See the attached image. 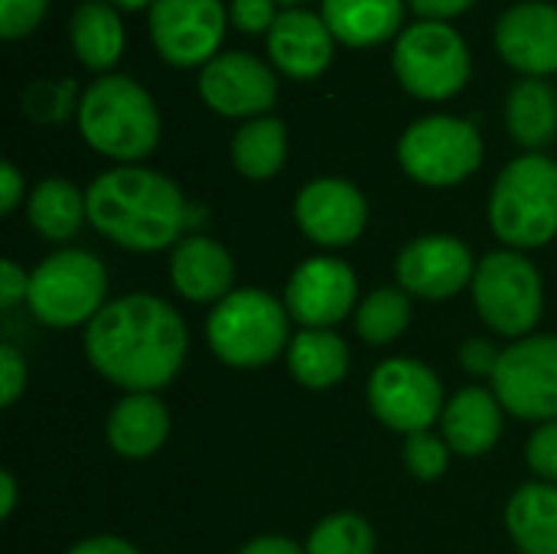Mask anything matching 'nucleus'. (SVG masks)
Segmentation results:
<instances>
[{
  "instance_id": "10",
  "label": "nucleus",
  "mask_w": 557,
  "mask_h": 554,
  "mask_svg": "<svg viewBox=\"0 0 557 554\" xmlns=\"http://www.w3.org/2000/svg\"><path fill=\"white\" fill-rule=\"evenodd\" d=\"M228 7L222 0H153L147 10L150 42L176 69H202L219 56Z\"/></svg>"
},
{
  "instance_id": "5",
  "label": "nucleus",
  "mask_w": 557,
  "mask_h": 554,
  "mask_svg": "<svg viewBox=\"0 0 557 554\" xmlns=\"http://www.w3.org/2000/svg\"><path fill=\"white\" fill-rule=\"evenodd\" d=\"M287 307L268 291H232L215 304L206 336L212 353L235 369H261L274 362L287 346Z\"/></svg>"
},
{
  "instance_id": "9",
  "label": "nucleus",
  "mask_w": 557,
  "mask_h": 554,
  "mask_svg": "<svg viewBox=\"0 0 557 554\" xmlns=\"http://www.w3.org/2000/svg\"><path fill=\"white\" fill-rule=\"evenodd\" d=\"M401 170L421 186H457L483 163V137L476 124L450 114L414 121L398 140Z\"/></svg>"
},
{
  "instance_id": "14",
  "label": "nucleus",
  "mask_w": 557,
  "mask_h": 554,
  "mask_svg": "<svg viewBox=\"0 0 557 554\" xmlns=\"http://www.w3.org/2000/svg\"><path fill=\"white\" fill-rule=\"evenodd\" d=\"M356 274L339 258H307L287 281L284 307L304 330H330L356 307Z\"/></svg>"
},
{
  "instance_id": "22",
  "label": "nucleus",
  "mask_w": 557,
  "mask_h": 554,
  "mask_svg": "<svg viewBox=\"0 0 557 554\" xmlns=\"http://www.w3.org/2000/svg\"><path fill=\"white\" fill-rule=\"evenodd\" d=\"M405 3L408 0H323L320 16L336 42L349 49H372L401 29Z\"/></svg>"
},
{
  "instance_id": "17",
  "label": "nucleus",
  "mask_w": 557,
  "mask_h": 554,
  "mask_svg": "<svg viewBox=\"0 0 557 554\" xmlns=\"http://www.w3.org/2000/svg\"><path fill=\"white\" fill-rule=\"evenodd\" d=\"M496 49L506 65L525 78L557 72V3L525 0L509 7L496 23Z\"/></svg>"
},
{
  "instance_id": "3",
  "label": "nucleus",
  "mask_w": 557,
  "mask_h": 554,
  "mask_svg": "<svg viewBox=\"0 0 557 554\" xmlns=\"http://www.w3.org/2000/svg\"><path fill=\"white\" fill-rule=\"evenodd\" d=\"M78 131L95 153L127 167L157 150L160 111L140 82L108 72L85 88L78 101Z\"/></svg>"
},
{
  "instance_id": "31",
  "label": "nucleus",
  "mask_w": 557,
  "mask_h": 554,
  "mask_svg": "<svg viewBox=\"0 0 557 554\" xmlns=\"http://www.w3.org/2000/svg\"><path fill=\"white\" fill-rule=\"evenodd\" d=\"M75 108V82H36L23 95V111L36 124H62Z\"/></svg>"
},
{
  "instance_id": "21",
  "label": "nucleus",
  "mask_w": 557,
  "mask_h": 554,
  "mask_svg": "<svg viewBox=\"0 0 557 554\" xmlns=\"http://www.w3.org/2000/svg\"><path fill=\"white\" fill-rule=\"evenodd\" d=\"M108 444L114 454L127 460L153 457L166 434H170V415L166 405L153 392H127L108 415Z\"/></svg>"
},
{
  "instance_id": "15",
  "label": "nucleus",
  "mask_w": 557,
  "mask_h": 554,
  "mask_svg": "<svg viewBox=\"0 0 557 554\" xmlns=\"http://www.w3.org/2000/svg\"><path fill=\"white\" fill-rule=\"evenodd\" d=\"M294 216L310 242L323 248H346L366 232L369 202L359 193V186H352L349 180L323 176V180H310L297 193Z\"/></svg>"
},
{
  "instance_id": "20",
  "label": "nucleus",
  "mask_w": 557,
  "mask_h": 554,
  "mask_svg": "<svg viewBox=\"0 0 557 554\" xmlns=\"http://www.w3.org/2000/svg\"><path fill=\"white\" fill-rule=\"evenodd\" d=\"M444 441L460 457H483L503 434V402L480 385L460 389L441 415Z\"/></svg>"
},
{
  "instance_id": "34",
  "label": "nucleus",
  "mask_w": 557,
  "mask_h": 554,
  "mask_svg": "<svg viewBox=\"0 0 557 554\" xmlns=\"http://www.w3.org/2000/svg\"><path fill=\"white\" fill-rule=\"evenodd\" d=\"M277 0H232L228 3V23L242 33H271L277 20Z\"/></svg>"
},
{
  "instance_id": "32",
  "label": "nucleus",
  "mask_w": 557,
  "mask_h": 554,
  "mask_svg": "<svg viewBox=\"0 0 557 554\" xmlns=\"http://www.w3.org/2000/svg\"><path fill=\"white\" fill-rule=\"evenodd\" d=\"M447 464H450V447L444 438H434L431 431H421V434H408L405 441V467L414 480H441L447 473Z\"/></svg>"
},
{
  "instance_id": "12",
  "label": "nucleus",
  "mask_w": 557,
  "mask_h": 554,
  "mask_svg": "<svg viewBox=\"0 0 557 554\" xmlns=\"http://www.w3.org/2000/svg\"><path fill=\"white\" fill-rule=\"evenodd\" d=\"M375 418L398 434H421L444 415V389L434 369L418 359H385L369 379Z\"/></svg>"
},
{
  "instance_id": "18",
  "label": "nucleus",
  "mask_w": 557,
  "mask_h": 554,
  "mask_svg": "<svg viewBox=\"0 0 557 554\" xmlns=\"http://www.w3.org/2000/svg\"><path fill=\"white\" fill-rule=\"evenodd\" d=\"M333 52H336V36L330 33L326 20L304 7L281 10V16L268 33V56L274 69H281L287 78L297 82L320 78L330 69Z\"/></svg>"
},
{
  "instance_id": "33",
  "label": "nucleus",
  "mask_w": 557,
  "mask_h": 554,
  "mask_svg": "<svg viewBox=\"0 0 557 554\" xmlns=\"http://www.w3.org/2000/svg\"><path fill=\"white\" fill-rule=\"evenodd\" d=\"M49 10V0H0V36L20 39L33 33Z\"/></svg>"
},
{
  "instance_id": "35",
  "label": "nucleus",
  "mask_w": 557,
  "mask_h": 554,
  "mask_svg": "<svg viewBox=\"0 0 557 554\" xmlns=\"http://www.w3.org/2000/svg\"><path fill=\"white\" fill-rule=\"evenodd\" d=\"M529 467L545 480L557 483V418L545 421L529 441Z\"/></svg>"
},
{
  "instance_id": "38",
  "label": "nucleus",
  "mask_w": 557,
  "mask_h": 554,
  "mask_svg": "<svg viewBox=\"0 0 557 554\" xmlns=\"http://www.w3.org/2000/svg\"><path fill=\"white\" fill-rule=\"evenodd\" d=\"M26 294H29V274L16 261L7 258L0 264V307L13 310L20 300H26Z\"/></svg>"
},
{
  "instance_id": "39",
  "label": "nucleus",
  "mask_w": 557,
  "mask_h": 554,
  "mask_svg": "<svg viewBox=\"0 0 557 554\" xmlns=\"http://www.w3.org/2000/svg\"><path fill=\"white\" fill-rule=\"evenodd\" d=\"M476 0H408V7L421 16V20H437L447 23L450 16H460L463 10H470Z\"/></svg>"
},
{
  "instance_id": "44",
  "label": "nucleus",
  "mask_w": 557,
  "mask_h": 554,
  "mask_svg": "<svg viewBox=\"0 0 557 554\" xmlns=\"http://www.w3.org/2000/svg\"><path fill=\"white\" fill-rule=\"evenodd\" d=\"M108 3H111L114 10H131V13H134V10H150V7H153V0H108Z\"/></svg>"
},
{
  "instance_id": "2",
  "label": "nucleus",
  "mask_w": 557,
  "mask_h": 554,
  "mask_svg": "<svg viewBox=\"0 0 557 554\" xmlns=\"http://www.w3.org/2000/svg\"><path fill=\"white\" fill-rule=\"evenodd\" d=\"M88 222L127 251H160L180 242L189 225V202L180 186L147 167H114L85 189Z\"/></svg>"
},
{
  "instance_id": "8",
  "label": "nucleus",
  "mask_w": 557,
  "mask_h": 554,
  "mask_svg": "<svg viewBox=\"0 0 557 554\" xmlns=\"http://www.w3.org/2000/svg\"><path fill=\"white\" fill-rule=\"evenodd\" d=\"M473 300L490 330L499 336L525 340L545 307L542 274L522 251H490L476 264Z\"/></svg>"
},
{
  "instance_id": "42",
  "label": "nucleus",
  "mask_w": 557,
  "mask_h": 554,
  "mask_svg": "<svg viewBox=\"0 0 557 554\" xmlns=\"http://www.w3.org/2000/svg\"><path fill=\"white\" fill-rule=\"evenodd\" d=\"M238 554H307V549H297L290 539H281V535H264V539L248 542Z\"/></svg>"
},
{
  "instance_id": "25",
  "label": "nucleus",
  "mask_w": 557,
  "mask_h": 554,
  "mask_svg": "<svg viewBox=\"0 0 557 554\" xmlns=\"http://www.w3.org/2000/svg\"><path fill=\"white\" fill-rule=\"evenodd\" d=\"M506 124L516 144L539 153L557 137V91L545 78H522L506 98Z\"/></svg>"
},
{
  "instance_id": "26",
  "label": "nucleus",
  "mask_w": 557,
  "mask_h": 554,
  "mask_svg": "<svg viewBox=\"0 0 557 554\" xmlns=\"http://www.w3.org/2000/svg\"><path fill=\"white\" fill-rule=\"evenodd\" d=\"M26 216L46 242H69L88 219V202L75 183L62 176H46L33 186L26 199Z\"/></svg>"
},
{
  "instance_id": "40",
  "label": "nucleus",
  "mask_w": 557,
  "mask_h": 554,
  "mask_svg": "<svg viewBox=\"0 0 557 554\" xmlns=\"http://www.w3.org/2000/svg\"><path fill=\"white\" fill-rule=\"evenodd\" d=\"M23 196H26V186H23L20 170H16L10 160L0 163V209H3V216H10V212L20 206Z\"/></svg>"
},
{
  "instance_id": "36",
  "label": "nucleus",
  "mask_w": 557,
  "mask_h": 554,
  "mask_svg": "<svg viewBox=\"0 0 557 554\" xmlns=\"http://www.w3.org/2000/svg\"><path fill=\"white\" fill-rule=\"evenodd\" d=\"M23 389H26V359L10 343H3L0 346V392H3L0 408H10Z\"/></svg>"
},
{
  "instance_id": "6",
  "label": "nucleus",
  "mask_w": 557,
  "mask_h": 554,
  "mask_svg": "<svg viewBox=\"0 0 557 554\" xmlns=\"http://www.w3.org/2000/svg\"><path fill=\"white\" fill-rule=\"evenodd\" d=\"M108 271L91 251L65 248L42 258L29 274L26 304L33 317L55 330L91 323L104 310Z\"/></svg>"
},
{
  "instance_id": "41",
  "label": "nucleus",
  "mask_w": 557,
  "mask_h": 554,
  "mask_svg": "<svg viewBox=\"0 0 557 554\" xmlns=\"http://www.w3.org/2000/svg\"><path fill=\"white\" fill-rule=\"evenodd\" d=\"M65 554H140L131 542L117 539V535H95V539H85L78 545H72Z\"/></svg>"
},
{
  "instance_id": "27",
  "label": "nucleus",
  "mask_w": 557,
  "mask_h": 554,
  "mask_svg": "<svg viewBox=\"0 0 557 554\" xmlns=\"http://www.w3.org/2000/svg\"><path fill=\"white\" fill-rule=\"evenodd\" d=\"M287 369L307 389H333L349 372V346L333 330H304L287 346Z\"/></svg>"
},
{
  "instance_id": "1",
  "label": "nucleus",
  "mask_w": 557,
  "mask_h": 554,
  "mask_svg": "<svg viewBox=\"0 0 557 554\" xmlns=\"http://www.w3.org/2000/svg\"><path fill=\"white\" fill-rule=\"evenodd\" d=\"M186 323L160 297L127 294L88 323L85 353L98 376L127 392H157L170 385L186 359Z\"/></svg>"
},
{
  "instance_id": "19",
  "label": "nucleus",
  "mask_w": 557,
  "mask_h": 554,
  "mask_svg": "<svg viewBox=\"0 0 557 554\" xmlns=\"http://www.w3.org/2000/svg\"><path fill=\"white\" fill-rule=\"evenodd\" d=\"M170 281L193 304H219L232 294L235 261L225 245L206 235H189L173 245Z\"/></svg>"
},
{
  "instance_id": "13",
  "label": "nucleus",
  "mask_w": 557,
  "mask_h": 554,
  "mask_svg": "<svg viewBox=\"0 0 557 554\" xmlns=\"http://www.w3.org/2000/svg\"><path fill=\"white\" fill-rule=\"evenodd\" d=\"M199 98L222 118H264L277 101V75L251 52H219L199 69Z\"/></svg>"
},
{
  "instance_id": "43",
  "label": "nucleus",
  "mask_w": 557,
  "mask_h": 554,
  "mask_svg": "<svg viewBox=\"0 0 557 554\" xmlns=\"http://www.w3.org/2000/svg\"><path fill=\"white\" fill-rule=\"evenodd\" d=\"M16 509V480L10 470H0V519H10Z\"/></svg>"
},
{
  "instance_id": "29",
  "label": "nucleus",
  "mask_w": 557,
  "mask_h": 554,
  "mask_svg": "<svg viewBox=\"0 0 557 554\" xmlns=\"http://www.w3.org/2000/svg\"><path fill=\"white\" fill-rule=\"evenodd\" d=\"M411 323V297L398 287H379L356 307V333L372 346H388Z\"/></svg>"
},
{
  "instance_id": "37",
  "label": "nucleus",
  "mask_w": 557,
  "mask_h": 554,
  "mask_svg": "<svg viewBox=\"0 0 557 554\" xmlns=\"http://www.w3.org/2000/svg\"><path fill=\"white\" fill-rule=\"evenodd\" d=\"M499 349L490 343V340H467L463 346H460V366L470 372V376H490L493 379V372H496V366H499Z\"/></svg>"
},
{
  "instance_id": "30",
  "label": "nucleus",
  "mask_w": 557,
  "mask_h": 554,
  "mask_svg": "<svg viewBox=\"0 0 557 554\" xmlns=\"http://www.w3.org/2000/svg\"><path fill=\"white\" fill-rule=\"evenodd\" d=\"M307 554H375V532L362 516L336 513L310 532Z\"/></svg>"
},
{
  "instance_id": "7",
  "label": "nucleus",
  "mask_w": 557,
  "mask_h": 554,
  "mask_svg": "<svg viewBox=\"0 0 557 554\" xmlns=\"http://www.w3.org/2000/svg\"><path fill=\"white\" fill-rule=\"evenodd\" d=\"M392 69L408 95L421 101H447L467 88L473 59L450 23L418 20L395 39Z\"/></svg>"
},
{
  "instance_id": "4",
  "label": "nucleus",
  "mask_w": 557,
  "mask_h": 554,
  "mask_svg": "<svg viewBox=\"0 0 557 554\" xmlns=\"http://www.w3.org/2000/svg\"><path fill=\"white\" fill-rule=\"evenodd\" d=\"M490 225L512 251L548 245L557 235V160L516 157L490 193Z\"/></svg>"
},
{
  "instance_id": "24",
  "label": "nucleus",
  "mask_w": 557,
  "mask_h": 554,
  "mask_svg": "<svg viewBox=\"0 0 557 554\" xmlns=\"http://www.w3.org/2000/svg\"><path fill=\"white\" fill-rule=\"evenodd\" d=\"M506 526L522 554H557V487L525 483L506 506Z\"/></svg>"
},
{
  "instance_id": "23",
  "label": "nucleus",
  "mask_w": 557,
  "mask_h": 554,
  "mask_svg": "<svg viewBox=\"0 0 557 554\" xmlns=\"http://www.w3.org/2000/svg\"><path fill=\"white\" fill-rule=\"evenodd\" d=\"M69 42L75 59L98 75L117 65L124 52V23L121 13L108 0H85L72 10L69 20Z\"/></svg>"
},
{
  "instance_id": "11",
  "label": "nucleus",
  "mask_w": 557,
  "mask_h": 554,
  "mask_svg": "<svg viewBox=\"0 0 557 554\" xmlns=\"http://www.w3.org/2000/svg\"><path fill=\"white\" fill-rule=\"evenodd\" d=\"M493 392L522 421L557 418V336H525L503 349Z\"/></svg>"
},
{
  "instance_id": "45",
  "label": "nucleus",
  "mask_w": 557,
  "mask_h": 554,
  "mask_svg": "<svg viewBox=\"0 0 557 554\" xmlns=\"http://www.w3.org/2000/svg\"><path fill=\"white\" fill-rule=\"evenodd\" d=\"M277 3H284V7H297V3H307V0H277Z\"/></svg>"
},
{
  "instance_id": "28",
  "label": "nucleus",
  "mask_w": 557,
  "mask_h": 554,
  "mask_svg": "<svg viewBox=\"0 0 557 554\" xmlns=\"http://www.w3.org/2000/svg\"><path fill=\"white\" fill-rule=\"evenodd\" d=\"M287 160V127L281 118H251L232 137V163L248 180H271Z\"/></svg>"
},
{
  "instance_id": "16",
  "label": "nucleus",
  "mask_w": 557,
  "mask_h": 554,
  "mask_svg": "<svg viewBox=\"0 0 557 554\" xmlns=\"http://www.w3.org/2000/svg\"><path fill=\"white\" fill-rule=\"evenodd\" d=\"M395 271L401 291L424 300H450L473 281L476 261L460 238L424 235L398 255Z\"/></svg>"
}]
</instances>
